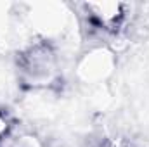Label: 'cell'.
<instances>
[{
  "label": "cell",
  "instance_id": "cell-1",
  "mask_svg": "<svg viewBox=\"0 0 149 147\" xmlns=\"http://www.w3.org/2000/svg\"><path fill=\"white\" fill-rule=\"evenodd\" d=\"M92 10V16L99 19L101 24H114L121 16V3L114 2H106V3H90L88 5Z\"/></svg>",
  "mask_w": 149,
  "mask_h": 147
}]
</instances>
